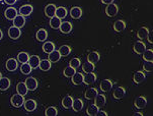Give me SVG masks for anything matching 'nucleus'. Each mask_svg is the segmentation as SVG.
<instances>
[{
    "label": "nucleus",
    "mask_w": 153,
    "mask_h": 116,
    "mask_svg": "<svg viewBox=\"0 0 153 116\" xmlns=\"http://www.w3.org/2000/svg\"><path fill=\"white\" fill-rule=\"evenodd\" d=\"M10 102H11L12 106L15 107V108H19L20 106H22L23 105V102H25V98L23 96L19 94H15L13 96L11 97V99H10Z\"/></svg>",
    "instance_id": "obj_1"
},
{
    "label": "nucleus",
    "mask_w": 153,
    "mask_h": 116,
    "mask_svg": "<svg viewBox=\"0 0 153 116\" xmlns=\"http://www.w3.org/2000/svg\"><path fill=\"white\" fill-rule=\"evenodd\" d=\"M118 12H119V7H118V5L115 4L114 2L111 4H108L107 6V8H105V13H107L108 16H110V17L116 16V15L118 14Z\"/></svg>",
    "instance_id": "obj_2"
},
{
    "label": "nucleus",
    "mask_w": 153,
    "mask_h": 116,
    "mask_svg": "<svg viewBox=\"0 0 153 116\" xmlns=\"http://www.w3.org/2000/svg\"><path fill=\"white\" fill-rule=\"evenodd\" d=\"M25 86H27L28 91H35V90H37L38 85H39L38 81L35 77H27V79H25Z\"/></svg>",
    "instance_id": "obj_3"
},
{
    "label": "nucleus",
    "mask_w": 153,
    "mask_h": 116,
    "mask_svg": "<svg viewBox=\"0 0 153 116\" xmlns=\"http://www.w3.org/2000/svg\"><path fill=\"white\" fill-rule=\"evenodd\" d=\"M37 106H38L37 102L33 99H28L27 101L23 102V107H25V109L28 112L35 111V110L37 109Z\"/></svg>",
    "instance_id": "obj_4"
},
{
    "label": "nucleus",
    "mask_w": 153,
    "mask_h": 116,
    "mask_svg": "<svg viewBox=\"0 0 153 116\" xmlns=\"http://www.w3.org/2000/svg\"><path fill=\"white\" fill-rule=\"evenodd\" d=\"M22 35V31H20L19 28H16V27H10L9 30H8V36L9 38L13 39V40H16L19 39Z\"/></svg>",
    "instance_id": "obj_5"
},
{
    "label": "nucleus",
    "mask_w": 153,
    "mask_h": 116,
    "mask_svg": "<svg viewBox=\"0 0 153 116\" xmlns=\"http://www.w3.org/2000/svg\"><path fill=\"white\" fill-rule=\"evenodd\" d=\"M133 50H134L135 53L142 54L145 50H146V45L143 43V41H137V42L134 43Z\"/></svg>",
    "instance_id": "obj_6"
},
{
    "label": "nucleus",
    "mask_w": 153,
    "mask_h": 116,
    "mask_svg": "<svg viewBox=\"0 0 153 116\" xmlns=\"http://www.w3.org/2000/svg\"><path fill=\"white\" fill-rule=\"evenodd\" d=\"M33 7L30 4H25V5H22V7L19 9V12L20 15H23V16H28L30 13L33 12Z\"/></svg>",
    "instance_id": "obj_7"
},
{
    "label": "nucleus",
    "mask_w": 153,
    "mask_h": 116,
    "mask_svg": "<svg viewBox=\"0 0 153 116\" xmlns=\"http://www.w3.org/2000/svg\"><path fill=\"white\" fill-rule=\"evenodd\" d=\"M6 69L8 71H14L16 70L17 67H19V64H17V60L14 58H9L8 60L6 61Z\"/></svg>",
    "instance_id": "obj_8"
},
{
    "label": "nucleus",
    "mask_w": 153,
    "mask_h": 116,
    "mask_svg": "<svg viewBox=\"0 0 153 116\" xmlns=\"http://www.w3.org/2000/svg\"><path fill=\"white\" fill-rule=\"evenodd\" d=\"M134 105H135V107H136L137 109H142V108H144L147 105L146 98H145L144 96L137 97L136 100H135V102H134Z\"/></svg>",
    "instance_id": "obj_9"
},
{
    "label": "nucleus",
    "mask_w": 153,
    "mask_h": 116,
    "mask_svg": "<svg viewBox=\"0 0 153 116\" xmlns=\"http://www.w3.org/2000/svg\"><path fill=\"white\" fill-rule=\"evenodd\" d=\"M48 59L50 60L51 63H55V62H58L61 59V55L58 50H53L52 52L48 54Z\"/></svg>",
    "instance_id": "obj_10"
},
{
    "label": "nucleus",
    "mask_w": 153,
    "mask_h": 116,
    "mask_svg": "<svg viewBox=\"0 0 153 116\" xmlns=\"http://www.w3.org/2000/svg\"><path fill=\"white\" fill-rule=\"evenodd\" d=\"M70 15H71L72 19H79L82 16V9L78 6H74L72 7L70 10Z\"/></svg>",
    "instance_id": "obj_11"
},
{
    "label": "nucleus",
    "mask_w": 153,
    "mask_h": 116,
    "mask_svg": "<svg viewBox=\"0 0 153 116\" xmlns=\"http://www.w3.org/2000/svg\"><path fill=\"white\" fill-rule=\"evenodd\" d=\"M105 102H107V98L102 94H97V97L94 98V104L97 105L98 108H102V106H105Z\"/></svg>",
    "instance_id": "obj_12"
},
{
    "label": "nucleus",
    "mask_w": 153,
    "mask_h": 116,
    "mask_svg": "<svg viewBox=\"0 0 153 116\" xmlns=\"http://www.w3.org/2000/svg\"><path fill=\"white\" fill-rule=\"evenodd\" d=\"M56 5L55 4H48L47 6L45 7V14H46V16H48V17H53V16H55V12H56Z\"/></svg>",
    "instance_id": "obj_13"
},
{
    "label": "nucleus",
    "mask_w": 153,
    "mask_h": 116,
    "mask_svg": "<svg viewBox=\"0 0 153 116\" xmlns=\"http://www.w3.org/2000/svg\"><path fill=\"white\" fill-rule=\"evenodd\" d=\"M40 60L41 59L38 55H32V56H30L27 62L32 66L33 69H37L39 67V64H40Z\"/></svg>",
    "instance_id": "obj_14"
},
{
    "label": "nucleus",
    "mask_w": 153,
    "mask_h": 116,
    "mask_svg": "<svg viewBox=\"0 0 153 116\" xmlns=\"http://www.w3.org/2000/svg\"><path fill=\"white\" fill-rule=\"evenodd\" d=\"M97 94H98V92L95 88H89V89H87L86 91H85L84 97H85V99H87V100H93L97 97Z\"/></svg>",
    "instance_id": "obj_15"
},
{
    "label": "nucleus",
    "mask_w": 153,
    "mask_h": 116,
    "mask_svg": "<svg viewBox=\"0 0 153 116\" xmlns=\"http://www.w3.org/2000/svg\"><path fill=\"white\" fill-rule=\"evenodd\" d=\"M145 79H146V76H145V73H143V71H141V70L137 71V73H135L134 76H133V81H134L135 84H137V85L145 81Z\"/></svg>",
    "instance_id": "obj_16"
},
{
    "label": "nucleus",
    "mask_w": 153,
    "mask_h": 116,
    "mask_svg": "<svg viewBox=\"0 0 153 116\" xmlns=\"http://www.w3.org/2000/svg\"><path fill=\"white\" fill-rule=\"evenodd\" d=\"M4 15L7 19L9 20H13V19L17 15V10L13 8V7H8L4 12Z\"/></svg>",
    "instance_id": "obj_17"
},
{
    "label": "nucleus",
    "mask_w": 153,
    "mask_h": 116,
    "mask_svg": "<svg viewBox=\"0 0 153 116\" xmlns=\"http://www.w3.org/2000/svg\"><path fill=\"white\" fill-rule=\"evenodd\" d=\"M25 25V17L23 15H16L13 19V25L16 28H22Z\"/></svg>",
    "instance_id": "obj_18"
},
{
    "label": "nucleus",
    "mask_w": 153,
    "mask_h": 116,
    "mask_svg": "<svg viewBox=\"0 0 153 116\" xmlns=\"http://www.w3.org/2000/svg\"><path fill=\"white\" fill-rule=\"evenodd\" d=\"M95 81H97V74L93 73H89L83 76V82H82L85 85H90L92 82H94Z\"/></svg>",
    "instance_id": "obj_19"
},
{
    "label": "nucleus",
    "mask_w": 153,
    "mask_h": 116,
    "mask_svg": "<svg viewBox=\"0 0 153 116\" xmlns=\"http://www.w3.org/2000/svg\"><path fill=\"white\" fill-rule=\"evenodd\" d=\"M59 29H60L61 33H63V34H69L72 31V24L69 22H61Z\"/></svg>",
    "instance_id": "obj_20"
},
{
    "label": "nucleus",
    "mask_w": 153,
    "mask_h": 116,
    "mask_svg": "<svg viewBox=\"0 0 153 116\" xmlns=\"http://www.w3.org/2000/svg\"><path fill=\"white\" fill-rule=\"evenodd\" d=\"M100 88L102 92H108L113 88V82L111 79H103V81L100 82Z\"/></svg>",
    "instance_id": "obj_21"
},
{
    "label": "nucleus",
    "mask_w": 153,
    "mask_h": 116,
    "mask_svg": "<svg viewBox=\"0 0 153 116\" xmlns=\"http://www.w3.org/2000/svg\"><path fill=\"white\" fill-rule=\"evenodd\" d=\"M52 63L50 62L49 59H43V60H40V64H39V68L43 71H48L51 69Z\"/></svg>",
    "instance_id": "obj_22"
},
{
    "label": "nucleus",
    "mask_w": 153,
    "mask_h": 116,
    "mask_svg": "<svg viewBox=\"0 0 153 116\" xmlns=\"http://www.w3.org/2000/svg\"><path fill=\"white\" fill-rule=\"evenodd\" d=\"M36 38L40 42H45L47 38H48V32L45 29H40L37 32V34H36Z\"/></svg>",
    "instance_id": "obj_23"
},
{
    "label": "nucleus",
    "mask_w": 153,
    "mask_h": 116,
    "mask_svg": "<svg viewBox=\"0 0 153 116\" xmlns=\"http://www.w3.org/2000/svg\"><path fill=\"white\" fill-rule=\"evenodd\" d=\"M87 61L90 63H93V64L98 62V61H100V54H98V52H97V51L90 52L87 55Z\"/></svg>",
    "instance_id": "obj_24"
},
{
    "label": "nucleus",
    "mask_w": 153,
    "mask_h": 116,
    "mask_svg": "<svg viewBox=\"0 0 153 116\" xmlns=\"http://www.w3.org/2000/svg\"><path fill=\"white\" fill-rule=\"evenodd\" d=\"M114 98L115 99H117V100H120V99H122L124 96L126 95V90L124 89L123 87H118L117 89L114 91Z\"/></svg>",
    "instance_id": "obj_25"
},
{
    "label": "nucleus",
    "mask_w": 153,
    "mask_h": 116,
    "mask_svg": "<svg viewBox=\"0 0 153 116\" xmlns=\"http://www.w3.org/2000/svg\"><path fill=\"white\" fill-rule=\"evenodd\" d=\"M16 91H17V94H19L25 97V95L27 94L28 90H27V88L25 86V82H19V84L16 85Z\"/></svg>",
    "instance_id": "obj_26"
},
{
    "label": "nucleus",
    "mask_w": 153,
    "mask_h": 116,
    "mask_svg": "<svg viewBox=\"0 0 153 116\" xmlns=\"http://www.w3.org/2000/svg\"><path fill=\"white\" fill-rule=\"evenodd\" d=\"M10 87V79L8 77H3L0 79V90L1 91H6Z\"/></svg>",
    "instance_id": "obj_27"
},
{
    "label": "nucleus",
    "mask_w": 153,
    "mask_h": 116,
    "mask_svg": "<svg viewBox=\"0 0 153 116\" xmlns=\"http://www.w3.org/2000/svg\"><path fill=\"white\" fill-rule=\"evenodd\" d=\"M126 29V22H124V20H117L115 22V24H114V30L116 31V32L120 33V32H123V31H125Z\"/></svg>",
    "instance_id": "obj_28"
},
{
    "label": "nucleus",
    "mask_w": 153,
    "mask_h": 116,
    "mask_svg": "<svg viewBox=\"0 0 153 116\" xmlns=\"http://www.w3.org/2000/svg\"><path fill=\"white\" fill-rule=\"evenodd\" d=\"M68 11L64 6H60V7H57L56 8V12H55V16L59 17V19H65Z\"/></svg>",
    "instance_id": "obj_29"
},
{
    "label": "nucleus",
    "mask_w": 153,
    "mask_h": 116,
    "mask_svg": "<svg viewBox=\"0 0 153 116\" xmlns=\"http://www.w3.org/2000/svg\"><path fill=\"white\" fill-rule=\"evenodd\" d=\"M71 79H72L73 85L78 86V85H80L82 82H83V74L80 73H75L73 76H71Z\"/></svg>",
    "instance_id": "obj_30"
},
{
    "label": "nucleus",
    "mask_w": 153,
    "mask_h": 116,
    "mask_svg": "<svg viewBox=\"0 0 153 116\" xmlns=\"http://www.w3.org/2000/svg\"><path fill=\"white\" fill-rule=\"evenodd\" d=\"M72 108L75 112H78L83 108V101L81 99H73V102H72Z\"/></svg>",
    "instance_id": "obj_31"
},
{
    "label": "nucleus",
    "mask_w": 153,
    "mask_h": 116,
    "mask_svg": "<svg viewBox=\"0 0 153 116\" xmlns=\"http://www.w3.org/2000/svg\"><path fill=\"white\" fill-rule=\"evenodd\" d=\"M61 22H62L61 19H59V17H57V16H53L50 19V22H49V25H50V27L52 28V29L57 30V29H59Z\"/></svg>",
    "instance_id": "obj_32"
},
{
    "label": "nucleus",
    "mask_w": 153,
    "mask_h": 116,
    "mask_svg": "<svg viewBox=\"0 0 153 116\" xmlns=\"http://www.w3.org/2000/svg\"><path fill=\"white\" fill-rule=\"evenodd\" d=\"M72 102H73V98L69 96V95H67L62 100V106L65 108V109H69L72 106Z\"/></svg>",
    "instance_id": "obj_33"
},
{
    "label": "nucleus",
    "mask_w": 153,
    "mask_h": 116,
    "mask_svg": "<svg viewBox=\"0 0 153 116\" xmlns=\"http://www.w3.org/2000/svg\"><path fill=\"white\" fill-rule=\"evenodd\" d=\"M43 51L45 53H50L52 52L53 50H55V44H54L53 42H50V41H48V42H45L43 45Z\"/></svg>",
    "instance_id": "obj_34"
},
{
    "label": "nucleus",
    "mask_w": 153,
    "mask_h": 116,
    "mask_svg": "<svg viewBox=\"0 0 153 116\" xmlns=\"http://www.w3.org/2000/svg\"><path fill=\"white\" fill-rule=\"evenodd\" d=\"M59 53H60L61 57H65V56H68L70 53H71V48L68 45H62L60 48H59Z\"/></svg>",
    "instance_id": "obj_35"
},
{
    "label": "nucleus",
    "mask_w": 153,
    "mask_h": 116,
    "mask_svg": "<svg viewBox=\"0 0 153 116\" xmlns=\"http://www.w3.org/2000/svg\"><path fill=\"white\" fill-rule=\"evenodd\" d=\"M98 110H100V108H98L95 104H91L89 105L86 110V114L88 116H97Z\"/></svg>",
    "instance_id": "obj_36"
},
{
    "label": "nucleus",
    "mask_w": 153,
    "mask_h": 116,
    "mask_svg": "<svg viewBox=\"0 0 153 116\" xmlns=\"http://www.w3.org/2000/svg\"><path fill=\"white\" fill-rule=\"evenodd\" d=\"M94 68H95V65H94V64L88 62V61H86V62H84V63H83V65H82V70H83L85 73H93V71H94Z\"/></svg>",
    "instance_id": "obj_37"
},
{
    "label": "nucleus",
    "mask_w": 153,
    "mask_h": 116,
    "mask_svg": "<svg viewBox=\"0 0 153 116\" xmlns=\"http://www.w3.org/2000/svg\"><path fill=\"white\" fill-rule=\"evenodd\" d=\"M143 58L145 61H149V62H153V50L152 49H146L143 53Z\"/></svg>",
    "instance_id": "obj_38"
},
{
    "label": "nucleus",
    "mask_w": 153,
    "mask_h": 116,
    "mask_svg": "<svg viewBox=\"0 0 153 116\" xmlns=\"http://www.w3.org/2000/svg\"><path fill=\"white\" fill-rule=\"evenodd\" d=\"M33 68L32 66L28 64V62H25V63H22V66H20V71L22 73V74H25V76H27V74H30L32 73Z\"/></svg>",
    "instance_id": "obj_39"
},
{
    "label": "nucleus",
    "mask_w": 153,
    "mask_h": 116,
    "mask_svg": "<svg viewBox=\"0 0 153 116\" xmlns=\"http://www.w3.org/2000/svg\"><path fill=\"white\" fill-rule=\"evenodd\" d=\"M149 31L147 28H141V29H139V31L137 32V36H138V38L140 40H145V39L147 38V35H148Z\"/></svg>",
    "instance_id": "obj_40"
},
{
    "label": "nucleus",
    "mask_w": 153,
    "mask_h": 116,
    "mask_svg": "<svg viewBox=\"0 0 153 116\" xmlns=\"http://www.w3.org/2000/svg\"><path fill=\"white\" fill-rule=\"evenodd\" d=\"M28 58H30V55L27 52H19L17 54V61L20 63H25L28 61Z\"/></svg>",
    "instance_id": "obj_41"
},
{
    "label": "nucleus",
    "mask_w": 153,
    "mask_h": 116,
    "mask_svg": "<svg viewBox=\"0 0 153 116\" xmlns=\"http://www.w3.org/2000/svg\"><path fill=\"white\" fill-rule=\"evenodd\" d=\"M57 114H58V110H57V108L54 106L48 107L45 111L46 116H56Z\"/></svg>",
    "instance_id": "obj_42"
},
{
    "label": "nucleus",
    "mask_w": 153,
    "mask_h": 116,
    "mask_svg": "<svg viewBox=\"0 0 153 116\" xmlns=\"http://www.w3.org/2000/svg\"><path fill=\"white\" fill-rule=\"evenodd\" d=\"M76 73V69L73 68V67H71V66H67V67L64 69V71H63V74L66 77H71L73 74Z\"/></svg>",
    "instance_id": "obj_43"
},
{
    "label": "nucleus",
    "mask_w": 153,
    "mask_h": 116,
    "mask_svg": "<svg viewBox=\"0 0 153 116\" xmlns=\"http://www.w3.org/2000/svg\"><path fill=\"white\" fill-rule=\"evenodd\" d=\"M69 65L71 66V67L77 69L80 65H81V61H80L79 58H72L69 62Z\"/></svg>",
    "instance_id": "obj_44"
},
{
    "label": "nucleus",
    "mask_w": 153,
    "mask_h": 116,
    "mask_svg": "<svg viewBox=\"0 0 153 116\" xmlns=\"http://www.w3.org/2000/svg\"><path fill=\"white\" fill-rule=\"evenodd\" d=\"M143 68H144L145 71H147V73H152V70H153V64H152V62L146 61V62L144 63V65H143Z\"/></svg>",
    "instance_id": "obj_45"
},
{
    "label": "nucleus",
    "mask_w": 153,
    "mask_h": 116,
    "mask_svg": "<svg viewBox=\"0 0 153 116\" xmlns=\"http://www.w3.org/2000/svg\"><path fill=\"white\" fill-rule=\"evenodd\" d=\"M147 40H148V42L150 44H153V33L152 32H150L148 33V35H147Z\"/></svg>",
    "instance_id": "obj_46"
},
{
    "label": "nucleus",
    "mask_w": 153,
    "mask_h": 116,
    "mask_svg": "<svg viewBox=\"0 0 153 116\" xmlns=\"http://www.w3.org/2000/svg\"><path fill=\"white\" fill-rule=\"evenodd\" d=\"M4 2L8 5H13L16 3V0H4Z\"/></svg>",
    "instance_id": "obj_47"
},
{
    "label": "nucleus",
    "mask_w": 153,
    "mask_h": 116,
    "mask_svg": "<svg viewBox=\"0 0 153 116\" xmlns=\"http://www.w3.org/2000/svg\"><path fill=\"white\" fill-rule=\"evenodd\" d=\"M97 115H98V116H108V113L105 111H102V110H98Z\"/></svg>",
    "instance_id": "obj_48"
},
{
    "label": "nucleus",
    "mask_w": 153,
    "mask_h": 116,
    "mask_svg": "<svg viewBox=\"0 0 153 116\" xmlns=\"http://www.w3.org/2000/svg\"><path fill=\"white\" fill-rule=\"evenodd\" d=\"M114 1H115V0H102V3L105 4V5H108V4L113 3Z\"/></svg>",
    "instance_id": "obj_49"
},
{
    "label": "nucleus",
    "mask_w": 153,
    "mask_h": 116,
    "mask_svg": "<svg viewBox=\"0 0 153 116\" xmlns=\"http://www.w3.org/2000/svg\"><path fill=\"white\" fill-rule=\"evenodd\" d=\"M134 116H143V114H142L141 112H136V113H134Z\"/></svg>",
    "instance_id": "obj_50"
},
{
    "label": "nucleus",
    "mask_w": 153,
    "mask_h": 116,
    "mask_svg": "<svg viewBox=\"0 0 153 116\" xmlns=\"http://www.w3.org/2000/svg\"><path fill=\"white\" fill-rule=\"evenodd\" d=\"M2 38H3V33H2V31L0 30V40H1Z\"/></svg>",
    "instance_id": "obj_51"
},
{
    "label": "nucleus",
    "mask_w": 153,
    "mask_h": 116,
    "mask_svg": "<svg viewBox=\"0 0 153 116\" xmlns=\"http://www.w3.org/2000/svg\"><path fill=\"white\" fill-rule=\"evenodd\" d=\"M1 77H2V73H0V79H1Z\"/></svg>",
    "instance_id": "obj_52"
},
{
    "label": "nucleus",
    "mask_w": 153,
    "mask_h": 116,
    "mask_svg": "<svg viewBox=\"0 0 153 116\" xmlns=\"http://www.w3.org/2000/svg\"><path fill=\"white\" fill-rule=\"evenodd\" d=\"M0 1H2V0H0Z\"/></svg>",
    "instance_id": "obj_53"
}]
</instances>
